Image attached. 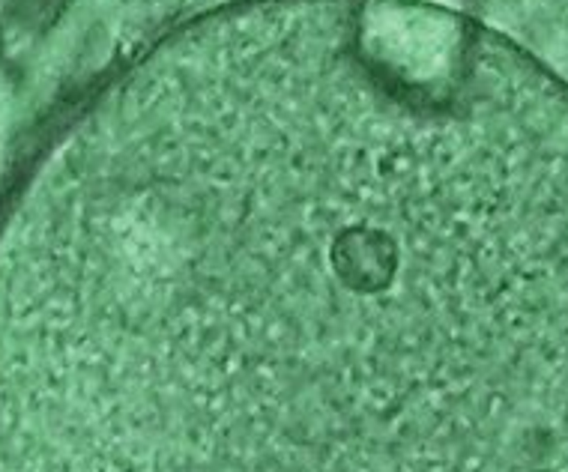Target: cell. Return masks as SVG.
Masks as SVG:
<instances>
[{"instance_id":"1","label":"cell","mask_w":568,"mask_h":472,"mask_svg":"<svg viewBox=\"0 0 568 472\" xmlns=\"http://www.w3.org/2000/svg\"><path fill=\"white\" fill-rule=\"evenodd\" d=\"M0 472H568V90L425 0H243L0 222Z\"/></svg>"}]
</instances>
